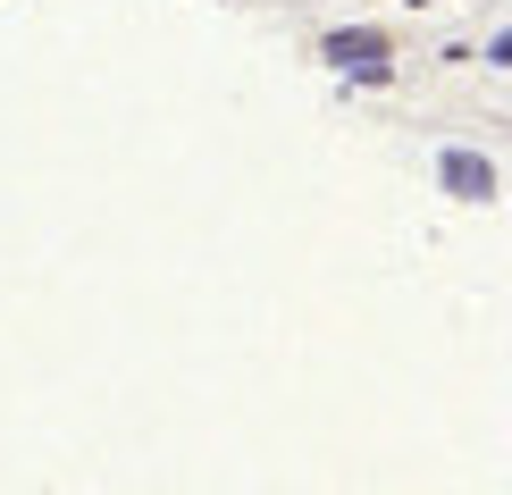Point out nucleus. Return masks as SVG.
Masks as SVG:
<instances>
[{"instance_id": "1", "label": "nucleus", "mask_w": 512, "mask_h": 495, "mask_svg": "<svg viewBox=\"0 0 512 495\" xmlns=\"http://www.w3.org/2000/svg\"><path fill=\"white\" fill-rule=\"evenodd\" d=\"M445 177H454V193H487V160H445Z\"/></svg>"}, {"instance_id": "2", "label": "nucleus", "mask_w": 512, "mask_h": 495, "mask_svg": "<svg viewBox=\"0 0 512 495\" xmlns=\"http://www.w3.org/2000/svg\"><path fill=\"white\" fill-rule=\"evenodd\" d=\"M328 51H336V59H370V51H378V34H336Z\"/></svg>"}]
</instances>
